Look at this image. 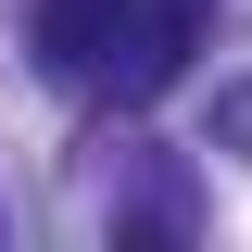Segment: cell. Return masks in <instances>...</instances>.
<instances>
[{
  "instance_id": "6da1fadb",
  "label": "cell",
  "mask_w": 252,
  "mask_h": 252,
  "mask_svg": "<svg viewBox=\"0 0 252 252\" xmlns=\"http://www.w3.org/2000/svg\"><path fill=\"white\" fill-rule=\"evenodd\" d=\"M202 26H215V0H139V13H126V38H114V51H126V63H114V89H126V101H152L164 76L202 51Z\"/></svg>"
},
{
  "instance_id": "7a4b0ae2",
  "label": "cell",
  "mask_w": 252,
  "mask_h": 252,
  "mask_svg": "<svg viewBox=\"0 0 252 252\" xmlns=\"http://www.w3.org/2000/svg\"><path fill=\"white\" fill-rule=\"evenodd\" d=\"M126 13H139V0H38V63H51V76H89L126 38Z\"/></svg>"
}]
</instances>
